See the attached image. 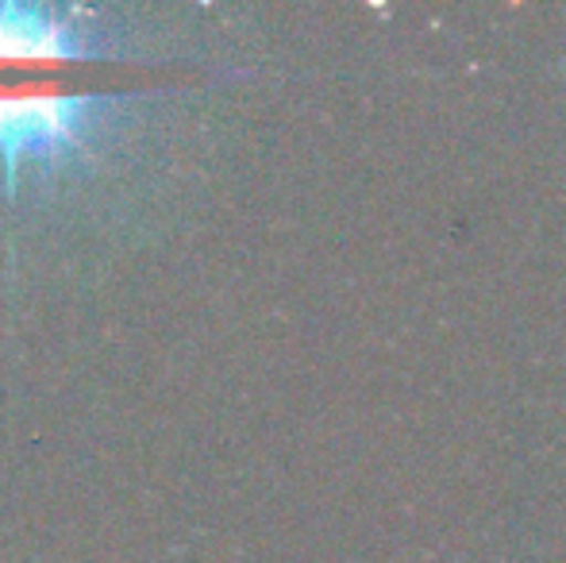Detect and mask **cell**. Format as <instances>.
<instances>
[{
  "label": "cell",
  "instance_id": "6da1fadb",
  "mask_svg": "<svg viewBox=\"0 0 566 563\" xmlns=\"http://www.w3.org/2000/svg\"><path fill=\"white\" fill-rule=\"evenodd\" d=\"M119 105L113 93H0V166L4 194L20 186L23 163L59 170L70 158H85L105 124V108Z\"/></svg>",
  "mask_w": 566,
  "mask_h": 563
},
{
  "label": "cell",
  "instance_id": "7a4b0ae2",
  "mask_svg": "<svg viewBox=\"0 0 566 563\" xmlns=\"http://www.w3.org/2000/svg\"><path fill=\"white\" fill-rule=\"evenodd\" d=\"M85 8L0 4V59H101Z\"/></svg>",
  "mask_w": 566,
  "mask_h": 563
}]
</instances>
